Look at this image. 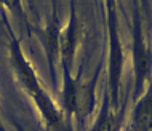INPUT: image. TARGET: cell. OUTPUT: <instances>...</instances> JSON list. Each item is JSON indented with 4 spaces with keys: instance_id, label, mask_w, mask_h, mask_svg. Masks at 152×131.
I'll use <instances>...</instances> for the list:
<instances>
[{
    "instance_id": "obj_1",
    "label": "cell",
    "mask_w": 152,
    "mask_h": 131,
    "mask_svg": "<svg viewBox=\"0 0 152 131\" xmlns=\"http://www.w3.org/2000/svg\"><path fill=\"white\" fill-rule=\"evenodd\" d=\"M5 26L8 32V56H10L11 71H13V77L18 83V88L32 102V106L42 118L43 126L48 131H74L72 123L64 115L63 109L40 82L34 66L31 64L29 58L23 50L21 40L15 37L13 29L7 21Z\"/></svg>"
},
{
    "instance_id": "obj_2",
    "label": "cell",
    "mask_w": 152,
    "mask_h": 131,
    "mask_svg": "<svg viewBox=\"0 0 152 131\" xmlns=\"http://www.w3.org/2000/svg\"><path fill=\"white\" fill-rule=\"evenodd\" d=\"M63 88H61V109L71 122L72 117L85 120L94 110L96 104V82L99 77V67L93 79H83L74 72H61Z\"/></svg>"
},
{
    "instance_id": "obj_3",
    "label": "cell",
    "mask_w": 152,
    "mask_h": 131,
    "mask_svg": "<svg viewBox=\"0 0 152 131\" xmlns=\"http://www.w3.org/2000/svg\"><path fill=\"white\" fill-rule=\"evenodd\" d=\"M106 21H107V34H109L107 98L110 102V107L117 110V106L120 102L125 53H123V43L120 39V32H118V19H117L115 3L114 2H106Z\"/></svg>"
},
{
    "instance_id": "obj_4",
    "label": "cell",
    "mask_w": 152,
    "mask_h": 131,
    "mask_svg": "<svg viewBox=\"0 0 152 131\" xmlns=\"http://www.w3.org/2000/svg\"><path fill=\"white\" fill-rule=\"evenodd\" d=\"M133 42H131V51H133V72H134V99H139L142 90L149 83L152 77V48L147 47L144 34H142V24L139 11H133V26H131Z\"/></svg>"
},
{
    "instance_id": "obj_5",
    "label": "cell",
    "mask_w": 152,
    "mask_h": 131,
    "mask_svg": "<svg viewBox=\"0 0 152 131\" xmlns=\"http://www.w3.org/2000/svg\"><path fill=\"white\" fill-rule=\"evenodd\" d=\"M83 39V24L75 13V3L71 2L67 24L61 27L59 34V66L61 72H74V63L79 45Z\"/></svg>"
},
{
    "instance_id": "obj_6",
    "label": "cell",
    "mask_w": 152,
    "mask_h": 131,
    "mask_svg": "<svg viewBox=\"0 0 152 131\" xmlns=\"http://www.w3.org/2000/svg\"><path fill=\"white\" fill-rule=\"evenodd\" d=\"M61 19L58 15V10L53 8V13L50 21L47 23V26L42 29L39 39L43 45V51H45V58H47V66H48V72L51 75L53 83H58V69H61L59 66V34H61Z\"/></svg>"
},
{
    "instance_id": "obj_7",
    "label": "cell",
    "mask_w": 152,
    "mask_h": 131,
    "mask_svg": "<svg viewBox=\"0 0 152 131\" xmlns=\"http://www.w3.org/2000/svg\"><path fill=\"white\" fill-rule=\"evenodd\" d=\"M152 128V77L144 90V95L139 96L131 114L130 131H149Z\"/></svg>"
},
{
    "instance_id": "obj_8",
    "label": "cell",
    "mask_w": 152,
    "mask_h": 131,
    "mask_svg": "<svg viewBox=\"0 0 152 131\" xmlns=\"http://www.w3.org/2000/svg\"><path fill=\"white\" fill-rule=\"evenodd\" d=\"M91 131H118L117 115L115 110L110 107L109 98H106V101L102 102V107L98 114L96 120H94Z\"/></svg>"
},
{
    "instance_id": "obj_9",
    "label": "cell",
    "mask_w": 152,
    "mask_h": 131,
    "mask_svg": "<svg viewBox=\"0 0 152 131\" xmlns=\"http://www.w3.org/2000/svg\"><path fill=\"white\" fill-rule=\"evenodd\" d=\"M149 131H152V128H151V130H149Z\"/></svg>"
}]
</instances>
